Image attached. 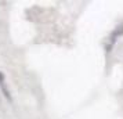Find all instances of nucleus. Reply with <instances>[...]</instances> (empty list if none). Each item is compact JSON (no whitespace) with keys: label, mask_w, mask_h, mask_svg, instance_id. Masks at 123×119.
<instances>
[{"label":"nucleus","mask_w":123,"mask_h":119,"mask_svg":"<svg viewBox=\"0 0 123 119\" xmlns=\"http://www.w3.org/2000/svg\"><path fill=\"white\" fill-rule=\"evenodd\" d=\"M0 105H1V101H0Z\"/></svg>","instance_id":"nucleus-3"},{"label":"nucleus","mask_w":123,"mask_h":119,"mask_svg":"<svg viewBox=\"0 0 123 119\" xmlns=\"http://www.w3.org/2000/svg\"><path fill=\"white\" fill-rule=\"evenodd\" d=\"M0 89L3 91V94L6 97L8 101H11V96H10V91L7 90V86H6V82H4V75L0 72Z\"/></svg>","instance_id":"nucleus-1"},{"label":"nucleus","mask_w":123,"mask_h":119,"mask_svg":"<svg viewBox=\"0 0 123 119\" xmlns=\"http://www.w3.org/2000/svg\"><path fill=\"white\" fill-rule=\"evenodd\" d=\"M119 35H123V26H120V28H117L113 33H112V40H115V38L116 36H119Z\"/></svg>","instance_id":"nucleus-2"}]
</instances>
